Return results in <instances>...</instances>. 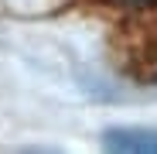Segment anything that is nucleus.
I'll return each mask as SVG.
<instances>
[{
    "label": "nucleus",
    "mask_w": 157,
    "mask_h": 154,
    "mask_svg": "<svg viewBox=\"0 0 157 154\" xmlns=\"http://www.w3.org/2000/svg\"><path fill=\"white\" fill-rule=\"evenodd\" d=\"M113 4H120V7H150L157 0H113Z\"/></svg>",
    "instance_id": "2"
},
{
    "label": "nucleus",
    "mask_w": 157,
    "mask_h": 154,
    "mask_svg": "<svg viewBox=\"0 0 157 154\" xmlns=\"http://www.w3.org/2000/svg\"><path fill=\"white\" fill-rule=\"evenodd\" d=\"M102 144L109 151H150L157 154V130L150 127H113L102 134Z\"/></svg>",
    "instance_id": "1"
}]
</instances>
